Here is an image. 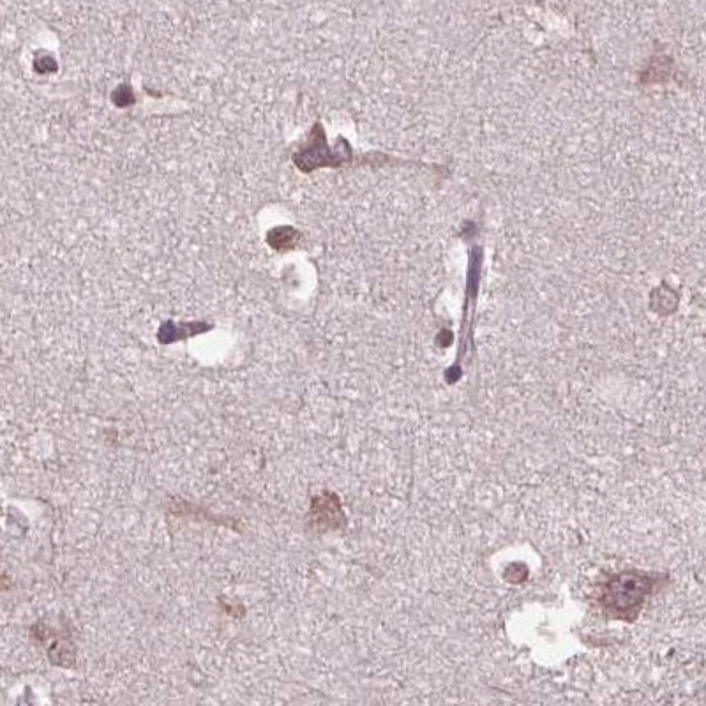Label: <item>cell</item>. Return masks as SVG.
Here are the masks:
<instances>
[{
    "instance_id": "6da1fadb",
    "label": "cell",
    "mask_w": 706,
    "mask_h": 706,
    "mask_svg": "<svg viewBox=\"0 0 706 706\" xmlns=\"http://www.w3.org/2000/svg\"><path fill=\"white\" fill-rule=\"evenodd\" d=\"M650 592V576L639 572L618 574L609 581L602 601L604 608L613 613L616 618H632L638 615L646 597Z\"/></svg>"
}]
</instances>
